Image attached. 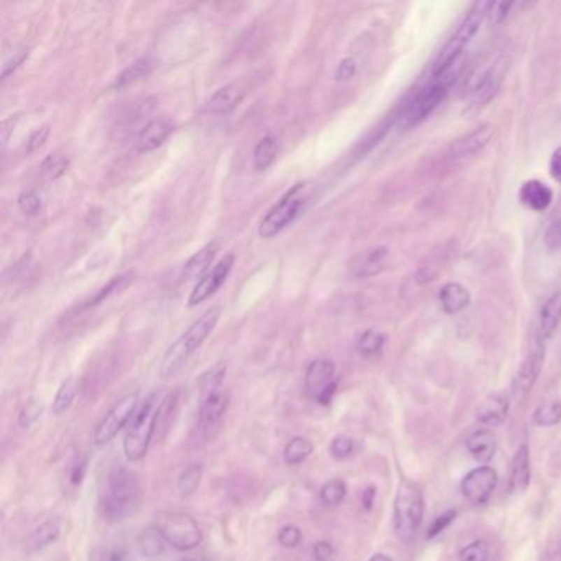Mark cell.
<instances>
[{
	"mask_svg": "<svg viewBox=\"0 0 561 561\" xmlns=\"http://www.w3.org/2000/svg\"><path fill=\"white\" fill-rule=\"evenodd\" d=\"M101 504L104 516L111 522H120L134 516L140 506V485L137 478L124 466L111 469L102 484Z\"/></svg>",
	"mask_w": 561,
	"mask_h": 561,
	"instance_id": "1",
	"label": "cell"
},
{
	"mask_svg": "<svg viewBox=\"0 0 561 561\" xmlns=\"http://www.w3.org/2000/svg\"><path fill=\"white\" fill-rule=\"evenodd\" d=\"M219 316H221V308H209L166 349L160 364L162 377H173L176 372L181 371V367L190 361L191 356L203 346L208 336L216 328Z\"/></svg>",
	"mask_w": 561,
	"mask_h": 561,
	"instance_id": "2",
	"label": "cell"
},
{
	"mask_svg": "<svg viewBox=\"0 0 561 561\" xmlns=\"http://www.w3.org/2000/svg\"><path fill=\"white\" fill-rule=\"evenodd\" d=\"M224 377H226V364L224 362L216 364L201 377L199 428L208 434L216 429L229 402V397L222 387Z\"/></svg>",
	"mask_w": 561,
	"mask_h": 561,
	"instance_id": "3",
	"label": "cell"
},
{
	"mask_svg": "<svg viewBox=\"0 0 561 561\" xmlns=\"http://www.w3.org/2000/svg\"><path fill=\"white\" fill-rule=\"evenodd\" d=\"M163 399L158 392H153L145 399L140 406L139 413L135 415L127 434L124 439V453L130 461H140L145 457L150 446V441L155 434L158 415Z\"/></svg>",
	"mask_w": 561,
	"mask_h": 561,
	"instance_id": "4",
	"label": "cell"
},
{
	"mask_svg": "<svg viewBox=\"0 0 561 561\" xmlns=\"http://www.w3.org/2000/svg\"><path fill=\"white\" fill-rule=\"evenodd\" d=\"M462 63H464L462 62V56H460V58L451 64L448 71L443 73L441 76L434 78V81L415 97V101L411 102L409 109L405 111L404 117H402L400 120L402 127L404 129L413 127V125H417L422 122V120L427 119L429 114H433V111L445 101L448 91H450V87L455 84L456 78L460 76Z\"/></svg>",
	"mask_w": 561,
	"mask_h": 561,
	"instance_id": "5",
	"label": "cell"
},
{
	"mask_svg": "<svg viewBox=\"0 0 561 561\" xmlns=\"http://www.w3.org/2000/svg\"><path fill=\"white\" fill-rule=\"evenodd\" d=\"M423 494L417 484L404 481L394 502V530L404 541H410L417 535L423 520Z\"/></svg>",
	"mask_w": 561,
	"mask_h": 561,
	"instance_id": "6",
	"label": "cell"
},
{
	"mask_svg": "<svg viewBox=\"0 0 561 561\" xmlns=\"http://www.w3.org/2000/svg\"><path fill=\"white\" fill-rule=\"evenodd\" d=\"M488 8L489 2H478L469 12H467V15L462 18L460 27L456 28L455 34H453L451 38L448 40L445 48L441 50V53L438 55L436 62L433 64L434 78L441 76L443 73L450 69L451 64L455 63L460 56H462L464 46L474 38L476 34L479 31L481 23H483L484 18L488 17Z\"/></svg>",
	"mask_w": 561,
	"mask_h": 561,
	"instance_id": "7",
	"label": "cell"
},
{
	"mask_svg": "<svg viewBox=\"0 0 561 561\" xmlns=\"http://www.w3.org/2000/svg\"><path fill=\"white\" fill-rule=\"evenodd\" d=\"M305 191V181H300L292 190H288L282 196V199L277 204H274L269 209V213L262 218L259 229H257L259 236L264 237V239H272V237L282 232L285 227L290 226L298 218V214L301 213L303 204H305L306 199Z\"/></svg>",
	"mask_w": 561,
	"mask_h": 561,
	"instance_id": "8",
	"label": "cell"
},
{
	"mask_svg": "<svg viewBox=\"0 0 561 561\" xmlns=\"http://www.w3.org/2000/svg\"><path fill=\"white\" fill-rule=\"evenodd\" d=\"M157 528L162 532L163 539L173 548L180 551H190L201 545L203 532L190 513L185 512H168L162 513L158 518Z\"/></svg>",
	"mask_w": 561,
	"mask_h": 561,
	"instance_id": "9",
	"label": "cell"
},
{
	"mask_svg": "<svg viewBox=\"0 0 561 561\" xmlns=\"http://www.w3.org/2000/svg\"><path fill=\"white\" fill-rule=\"evenodd\" d=\"M137 405H139L137 392L125 395L124 399L117 402V404L107 411L106 417L101 420V423L97 425L94 429L96 445H106V443H109L111 439L130 422Z\"/></svg>",
	"mask_w": 561,
	"mask_h": 561,
	"instance_id": "10",
	"label": "cell"
},
{
	"mask_svg": "<svg viewBox=\"0 0 561 561\" xmlns=\"http://www.w3.org/2000/svg\"><path fill=\"white\" fill-rule=\"evenodd\" d=\"M234 262H236V257H234V254H226L221 260L218 262L216 265H214L213 270H209V272L194 285V288L191 290L190 298H188L190 308L198 306L199 303H203L208 300V298H211L213 294L222 287V283L226 282L229 274H231V270L234 267Z\"/></svg>",
	"mask_w": 561,
	"mask_h": 561,
	"instance_id": "11",
	"label": "cell"
},
{
	"mask_svg": "<svg viewBox=\"0 0 561 561\" xmlns=\"http://www.w3.org/2000/svg\"><path fill=\"white\" fill-rule=\"evenodd\" d=\"M544 361H545L544 344H537V348L530 350V354L525 357V361L522 362V366L518 367L516 377H513L512 395L516 397L517 400L525 399L528 392L532 390V387L535 385L537 378H539L541 372V367H544Z\"/></svg>",
	"mask_w": 561,
	"mask_h": 561,
	"instance_id": "12",
	"label": "cell"
},
{
	"mask_svg": "<svg viewBox=\"0 0 561 561\" xmlns=\"http://www.w3.org/2000/svg\"><path fill=\"white\" fill-rule=\"evenodd\" d=\"M497 485V472L489 466H481L467 472L462 479L461 490L466 499L474 504H484Z\"/></svg>",
	"mask_w": 561,
	"mask_h": 561,
	"instance_id": "13",
	"label": "cell"
},
{
	"mask_svg": "<svg viewBox=\"0 0 561 561\" xmlns=\"http://www.w3.org/2000/svg\"><path fill=\"white\" fill-rule=\"evenodd\" d=\"M504 73H506V64L504 62H495L492 66H489L484 71H481L478 79L474 81V87H472L471 96V109H481L492 97L497 94L500 84H502Z\"/></svg>",
	"mask_w": 561,
	"mask_h": 561,
	"instance_id": "14",
	"label": "cell"
},
{
	"mask_svg": "<svg viewBox=\"0 0 561 561\" xmlns=\"http://www.w3.org/2000/svg\"><path fill=\"white\" fill-rule=\"evenodd\" d=\"M334 362L329 359H316L306 369L305 374V392L308 397L318 400L320 395L328 387L333 385L334 381Z\"/></svg>",
	"mask_w": 561,
	"mask_h": 561,
	"instance_id": "15",
	"label": "cell"
},
{
	"mask_svg": "<svg viewBox=\"0 0 561 561\" xmlns=\"http://www.w3.org/2000/svg\"><path fill=\"white\" fill-rule=\"evenodd\" d=\"M389 259V247H376V249L361 252L349 260V274L354 278H369L381 274Z\"/></svg>",
	"mask_w": 561,
	"mask_h": 561,
	"instance_id": "16",
	"label": "cell"
},
{
	"mask_svg": "<svg viewBox=\"0 0 561 561\" xmlns=\"http://www.w3.org/2000/svg\"><path fill=\"white\" fill-rule=\"evenodd\" d=\"M244 96H246V90L241 86L239 83L226 84V86H222L221 90H218L211 97H209L208 101L204 102L203 111L206 112V114H213V115L227 114V112L234 111L237 106L241 104L242 99H244Z\"/></svg>",
	"mask_w": 561,
	"mask_h": 561,
	"instance_id": "17",
	"label": "cell"
},
{
	"mask_svg": "<svg viewBox=\"0 0 561 561\" xmlns=\"http://www.w3.org/2000/svg\"><path fill=\"white\" fill-rule=\"evenodd\" d=\"M494 135V127L490 124H484L478 127L476 130H472L471 134L462 135L461 139H457L455 143L451 145L450 153L451 157L461 158V157H469L478 153L479 150H483L490 142Z\"/></svg>",
	"mask_w": 561,
	"mask_h": 561,
	"instance_id": "18",
	"label": "cell"
},
{
	"mask_svg": "<svg viewBox=\"0 0 561 561\" xmlns=\"http://www.w3.org/2000/svg\"><path fill=\"white\" fill-rule=\"evenodd\" d=\"M509 409H511L509 397L504 392H497V394L489 395L479 405L476 417H478V422L485 425V427H497V425L506 422Z\"/></svg>",
	"mask_w": 561,
	"mask_h": 561,
	"instance_id": "19",
	"label": "cell"
},
{
	"mask_svg": "<svg viewBox=\"0 0 561 561\" xmlns=\"http://www.w3.org/2000/svg\"><path fill=\"white\" fill-rule=\"evenodd\" d=\"M171 124L165 119L150 120L145 127L140 130L137 137V148L140 153H148L157 150L166 142V139L171 135Z\"/></svg>",
	"mask_w": 561,
	"mask_h": 561,
	"instance_id": "20",
	"label": "cell"
},
{
	"mask_svg": "<svg viewBox=\"0 0 561 561\" xmlns=\"http://www.w3.org/2000/svg\"><path fill=\"white\" fill-rule=\"evenodd\" d=\"M530 484V453L528 446L522 445L516 451L511 462V479H509V492L523 494Z\"/></svg>",
	"mask_w": 561,
	"mask_h": 561,
	"instance_id": "21",
	"label": "cell"
},
{
	"mask_svg": "<svg viewBox=\"0 0 561 561\" xmlns=\"http://www.w3.org/2000/svg\"><path fill=\"white\" fill-rule=\"evenodd\" d=\"M518 196H520V201L527 208H530L532 211H545L546 208L551 204L553 201V193L545 183H541L539 180H530L525 181L522 185L520 191H518Z\"/></svg>",
	"mask_w": 561,
	"mask_h": 561,
	"instance_id": "22",
	"label": "cell"
},
{
	"mask_svg": "<svg viewBox=\"0 0 561 561\" xmlns=\"http://www.w3.org/2000/svg\"><path fill=\"white\" fill-rule=\"evenodd\" d=\"M438 297L443 310H445V313H448V315H455V313L464 310L471 301V294L466 290V287H462L461 283L456 282L443 285V288L439 290Z\"/></svg>",
	"mask_w": 561,
	"mask_h": 561,
	"instance_id": "23",
	"label": "cell"
},
{
	"mask_svg": "<svg viewBox=\"0 0 561 561\" xmlns=\"http://www.w3.org/2000/svg\"><path fill=\"white\" fill-rule=\"evenodd\" d=\"M218 250H219V244L216 241L209 242V244H206L204 247H201V249L196 252V254L191 255L190 259L185 262L183 277L186 280L199 277V275L203 272H206V270L209 269V265L213 264L214 257L218 255Z\"/></svg>",
	"mask_w": 561,
	"mask_h": 561,
	"instance_id": "24",
	"label": "cell"
},
{
	"mask_svg": "<svg viewBox=\"0 0 561 561\" xmlns=\"http://www.w3.org/2000/svg\"><path fill=\"white\" fill-rule=\"evenodd\" d=\"M59 535H62V527H59V523L56 520L41 523L27 539V551L28 553H36V551L55 544L59 539Z\"/></svg>",
	"mask_w": 561,
	"mask_h": 561,
	"instance_id": "25",
	"label": "cell"
},
{
	"mask_svg": "<svg viewBox=\"0 0 561 561\" xmlns=\"http://www.w3.org/2000/svg\"><path fill=\"white\" fill-rule=\"evenodd\" d=\"M466 446L467 451H469L476 460L488 462L492 460L495 453V438L490 429L485 428L478 429V432H474L469 438H467Z\"/></svg>",
	"mask_w": 561,
	"mask_h": 561,
	"instance_id": "26",
	"label": "cell"
},
{
	"mask_svg": "<svg viewBox=\"0 0 561 561\" xmlns=\"http://www.w3.org/2000/svg\"><path fill=\"white\" fill-rule=\"evenodd\" d=\"M561 321V292H556L546 300L540 313V329L544 338H550Z\"/></svg>",
	"mask_w": 561,
	"mask_h": 561,
	"instance_id": "27",
	"label": "cell"
},
{
	"mask_svg": "<svg viewBox=\"0 0 561 561\" xmlns=\"http://www.w3.org/2000/svg\"><path fill=\"white\" fill-rule=\"evenodd\" d=\"M166 540L163 539L162 532L157 527H148L147 530L142 532L139 537V548L142 551L143 556L147 558H158L163 551H165Z\"/></svg>",
	"mask_w": 561,
	"mask_h": 561,
	"instance_id": "28",
	"label": "cell"
},
{
	"mask_svg": "<svg viewBox=\"0 0 561 561\" xmlns=\"http://www.w3.org/2000/svg\"><path fill=\"white\" fill-rule=\"evenodd\" d=\"M278 153V142L274 137H264L257 143L254 150V168L257 171H265L272 165Z\"/></svg>",
	"mask_w": 561,
	"mask_h": 561,
	"instance_id": "29",
	"label": "cell"
},
{
	"mask_svg": "<svg viewBox=\"0 0 561 561\" xmlns=\"http://www.w3.org/2000/svg\"><path fill=\"white\" fill-rule=\"evenodd\" d=\"M152 71V64L148 59H140V62L134 63L132 66H129L127 69H124L122 73L119 74L114 83V87L115 90H122V87H127L130 84L137 83V81H142L150 74Z\"/></svg>",
	"mask_w": 561,
	"mask_h": 561,
	"instance_id": "30",
	"label": "cell"
},
{
	"mask_svg": "<svg viewBox=\"0 0 561 561\" xmlns=\"http://www.w3.org/2000/svg\"><path fill=\"white\" fill-rule=\"evenodd\" d=\"M313 453V443L308 438L297 436L285 446V462L290 466H298Z\"/></svg>",
	"mask_w": 561,
	"mask_h": 561,
	"instance_id": "31",
	"label": "cell"
},
{
	"mask_svg": "<svg viewBox=\"0 0 561 561\" xmlns=\"http://www.w3.org/2000/svg\"><path fill=\"white\" fill-rule=\"evenodd\" d=\"M132 280H134V272H125V274L115 275V277L112 278L109 283L104 285V287H102L99 292L96 293L94 298H91L90 303H87V306L99 305V303L107 300V298H111V297H114V294L120 293L124 288L129 287V283L132 282Z\"/></svg>",
	"mask_w": 561,
	"mask_h": 561,
	"instance_id": "32",
	"label": "cell"
},
{
	"mask_svg": "<svg viewBox=\"0 0 561 561\" xmlns=\"http://www.w3.org/2000/svg\"><path fill=\"white\" fill-rule=\"evenodd\" d=\"M201 478H203V466L201 464H191L185 467L178 478V490L183 497H190L193 495L199 488Z\"/></svg>",
	"mask_w": 561,
	"mask_h": 561,
	"instance_id": "33",
	"label": "cell"
},
{
	"mask_svg": "<svg viewBox=\"0 0 561 561\" xmlns=\"http://www.w3.org/2000/svg\"><path fill=\"white\" fill-rule=\"evenodd\" d=\"M74 395H76V382H74V378H68V381H64L59 385L58 392H56L53 405H51V411L55 415L64 413L71 406Z\"/></svg>",
	"mask_w": 561,
	"mask_h": 561,
	"instance_id": "34",
	"label": "cell"
},
{
	"mask_svg": "<svg viewBox=\"0 0 561 561\" xmlns=\"http://www.w3.org/2000/svg\"><path fill=\"white\" fill-rule=\"evenodd\" d=\"M346 494H348V488H346V483L341 479H333L329 483H326L322 485L320 490V499L325 506L328 507H336L343 502Z\"/></svg>",
	"mask_w": 561,
	"mask_h": 561,
	"instance_id": "35",
	"label": "cell"
},
{
	"mask_svg": "<svg viewBox=\"0 0 561 561\" xmlns=\"http://www.w3.org/2000/svg\"><path fill=\"white\" fill-rule=\"evenodd\" d=\"M383 343H385V338H383L382 333H378L376 329H367L359 336L357 350L366 357L376 356V354L381 353Z\"/></svg>",
	"mask_w": 561,
	"mask_h": 561,
	"instance_id": "36",
	"label": "cell"
},
{
	"mask_svg": "<svg viewBox=\"0 0 561 561\" xmlns=\"http://www.w3.org/2000/svg\"><path fill=\"white\" fill-rule=\"evenodd\" d=\"M69 166V158L63 153H50L48 157L41 162V171L50 180H58L66 173Z\"/></svg>",
	"mask_w": 561,
	"mask_h": 561,
	"instance_id": "37",
	"label": "cell"
},
{
	"mask_svg": "<svg viewBox=\"0 0 561 561\" xmlns=\"http://www.w3.org/2000/svg\"><path fill=\"white\" fill-rule=\"evenodd\" d=\"M561 422V404L551 402V404L540 405L534 411V423L539 427H555Z\"/></svg>",
	"mask_w": 561,
	"mask_h": 561,
	"instance_id": "38",
	"label": "cell"
},
{
	"mask_svg": "<svg viewBox=\"0 0 561 561\" xmlns=\"http://www.w3.org/2000/svg\"><path fill=\"white\" fill-rule=\"evenodd\" d=\"M18 208L25 216H36L41 211V198L35 191H23L18 194Z\"/></svg>",
	"mask_w": 561,
	"mask_h": 561,
	"instance_id": "39",
	"label": "cell"
},
{
	"mask_svg": "<svg viewBox=\"0 0 561 561\" xmlns=\"http://www.w3.org/2000/svg\"><path fill=\"white\" fill-rule=\"evenodd\" d=\"M488 556H489L488 544L483 540L472 541V544L464 546V548L460 551L461 561H488Z\"/></svg>",
	"mask_w": 561,
	"mask_h": 561,
	"instance_id": "40",
	"label": "cell"
},
{
	"mask_svg": "<svg viewBox=\"0 0 561 561\" xmlns=\"http://www.w3.org/2000/svg\"><path fill=\"white\" fill-rule=\"evenodd\" d=\"M354 450H356V441L353 438L346 436V434L336 436L333 443H331V455H333L334 460H346V457L353 456Z\"/></svg>",
	"mask_w": 561,
	"mask_h": 561,
	"instance_id": "41",
	"label": "cell"
},
{
	"mask_svg": "<svg viewBox=\"0 0 561 561\" xmlns=\"http://www.w3.org/2000/svg\"><path fill=\"white\" fill-rule=\"evenodd\" d=\"M301 541V530L297 525H285L278 532V544L285 548H297Z\"/></svg>",
	"mask_w": 561,
	"mask_h": 561,
	"instance_id": "42",
	"label": "cell"
},
{
	"mask_svg": "<svg viewBox=\"0 0 561 561\" xmlns=\"http://www.w3.org/2000/svg\"><path fill=\"white\" fill-rule=\"evenodd\" d=\"M30 56V48H27V46H23V48L17 50L15 53H13L10 58L7 59L6 64H3V69H2V81H6V79L10 76L17 71L18 68L22 66L23 62Z\"/></svg>",
	"mask_w": 561,
	"mask_h": 561,
	"instance_id": "43",
	"label": "cell"
},
{
	"mask_svg": "<svg viewBox=\"0 0 561 561\" xmlns=\"http://www.w3.org/2000/svg\"><path fill=\"white\" fill-rule=\"evenodd\" d=\"M48 137H50V125H43V127L36 129L35 132H31V135L28 137L27 145H25V150L28 155H31V153L40 150V148L46 143Z\"/></svg>",
	"mask_w": 561,
	"mask_h": 561,
	"instance_id": "44",
	"label": "cell"
},
{
	"mask_svg": "<svg viewBox=\"0 0 561 561\" xmlns=\"http://www.w3.org/2000/svg\"><path fill=\"white\" fill-rule=\"evenodd\" d=\"M456 516H457L456 511H446L445 513H441V516L434 518L433 523L428 528L427 539H434V537H438L448 525H451V522L455 520Z\"/></svg>",
	"mask_w": 561,
	"mask_h": 561,
	"instance_id": "45",
	"label": "cell"
},
{
	"mask_svg": "<svg viewBox=\"0 0 561 561\" xmlns=\"http://www.w3.org/2000/svg\"><path fill=\"white\" fill-rule=\"evenodd\" d=\"M513 6L512 2H489L488 18L490 23H499L509 15V10Z\"/></svg>",
	"mask_w": 561,
	"mask_h": 561,
	"instance_id": "46",
	"label": "cell"
},
{
	"mask_svg": "<svg viewBox=\"0 0 561 561\" xmlns=\"http://www.w3.org/2000/svg\"><path fill=\"white\" fill-rule=\"evenodd\" d=\"M545 246L550 250H561V221H556L546 229Z\"/></svg>",
	"mask_w": 561,
	"mask_h": 561,
	"instance_id": "47",
	"label": "cell"
},
{
	"mask_svg": "<svg viewBox=\"0 0 561 561\" xmlns=\"http://www.w3.org/2000/svg\"><path fill=\"white\" fill-rule=\"evenodd\" d=\"M357 71L356 62L353 58H344L336 68V81H349Z\"/></svg>",
	"mask_w": 561,
	"mask_h": 561,
	"instance_id": "48",
	"label": "cell"
},
{
	"mask_svg": "<svg viewBox=\"0 0 561 561\" xmlns=\"http://www.w3.org/2000/svg\"><path fill=\"white\" fill-rule=\"evenodd\" d=\"M334 556V546L329 541H318L313 546V558L316 561H331Z\"/></svg>",
	"mask_w": 561,
	"mask_h": 561,
	"instance_id": "49",
	"label": "cell"
},
{
	"mask_svg": "<svg viewBox=\"0 0 561 561\" xmlns=\"http://www.w3.org/2000/svg\"><path fill=\"white\" fill-rule=\"evenodd\" d=\"M18 117L20 115H12L2 122V132H0L2 134V150H6L7 148L8 140H10L13 130H15L17 124H18Z\"/></svg>",
	"mask_w": 561,
	"mask_h": 561,
	"instance_id": "50",
	"label": "cell"
},
{
	"mask_svg": "<svg viewBox=\"0 0 561 561\" xmlns=\"http://www.w3.org/2000/svg\"><path fill=\"white\" fill-rule=\"evenodd\" d=\"M40 415H41V406H38V405L27 406V409H23L20 413V425L22 427H30V425L34 423L35 420L40 417Z\"/></svg>",
	"mask_w": 561,
	"mask_h": 561,
	"instance_id": "51",
	"label": "cell"
},
{
	"mask_svg": "<svg viewBox=\"0 0 561 561\" xmlns=\"http://www.w3.org/2000/svg\"><path fill=\"white\" fill-rule=\"evenodd\" d=\"M550 173L556 181L561 183V147L556 148L550 160Z\"/></svg>",
	"mask_w": 561,
	"mask_h": 561,
	"instance_id": "52",
	"label": "cell"
},
{
	"mask_svg": "<svg viewBox=\"0 0 561 561\" xmlns=\"http://www.w3.org/2000/svg\"><path fill=\"white\" fill-rule=\"evenodd\" d=\"M84 472H86V461L79 462V464L74 467V471L71 474V483L73 484H81L83 478H84Z\"/></svg>",
	"mask_w": 561,
	"mask_h": 561,
	"instance_id": "53",
	"label": "cell"
},
{
	"mask_svg": "<svg viewBox=\"0 0 561 561\" xmlns=\"http://www.w3.org/2000/svg\"><path fill=\"white\" fill-rule=\"evenodd\" d=\"M374 497H376V489L374 488H367L366 490H364V494H362V504H364V507L367 509H372V504H374Z\"/></svg>",
	"mask_w": 561,
	"mask_h": 561,
	"instance_id": "54",
	"label": "cell"
},
{
	"mask_svg": "<svg viewBox=\"0 0 561 561\" xmlns=\"http://www.w3.org/2000/svg\"><path fill=\"white\" fill-rule=\"evenodd\" d=\"M104 561H125L124 550H112L106 555Z\"/></svg>",
	"mask_w": 561,
	"mask_h": 561,
	"instance_id": "55",
	"label": "cell"
},
{
	"mask_svg": "<svg viewBox=\"0 0 561 561\" xmlns=\"http://www.w3.org/2000/svg\"><path fill=\"white\" fill-rule=\"evenodd\" d=\"M371 561H392L389 556L387 555H382V553H377V555H374L372 558H371Z\"/></svg>",
	"mask_w": 561,
	"mask_h": 561,
	"instance_id": "56",
	"label": "cell"
}]
</instances>
